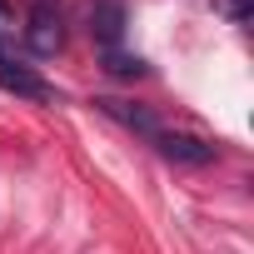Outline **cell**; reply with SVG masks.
Wrapping results in <instances>:
<instances>
[{
    "label": "cell",
    "mask_w": 254,
    "mask_h": 254,
    "mask_svg": "<svg viewBox=\"0 0 254 254\" xmlns=\"http://www.w3.org/2000/svg\"><path fill=\"white\" fill-rule=\"evenodd\" d=\"M25 50H30V55H40V60H50V55H60V50H65V20H60V10H55V5L30 10V20H25Z\"/></svg>",
    "instance_id": "1"
},
{
    "label": "cell",
    "mask_w": 254,
    "mask_h": 254,
    "mask_svg": "<svg viewBox=\"0 0 254 254\" xmlns=\"http://www.w3.org/2000/svg\"><path fill=\"white\" fill-rule=\"evenodd\" d=\"M95 105H100V110H105V115H110L115 125H125V130H135L140 140H155V135L165 130V125H160V115H155L150 105H135V100H115V95H100Z\"/></svg>",
    "instance_id": "2"
},
{
    "label": "cell",
    "mask_w": 254,
    "mask_h": 254,
    "mask_svg": "<svg viewBox=\"0 0 254 254\" xmlns=\"http://www.w3.org/2000/svg\"><path fill=\"white\" fill-rule=\"evenodd\" d=\"M150 145H155L165 160H175V165H209V160L219 155L209 140H199V135H185V130H160Z\"/></svg>",
    "instance_id": "3"
},
{
    "label": "cell",
    "mask_w": 254,
    "mask_h": 254,
    "mask_svg": "<svg viewBox=\"0 0 254 254\" xmlns=\"http://www.w3.org/2000/svg\"><path fill=\"white\" fill-rule=\"evenodd\" d=\"M0 85H5L10 95H20V100H55V85H45L30 65H20L5 45H0Z\"/></svg>",
    "instance_id": "4"
},
{
    "label": "cell",
    "mask_w": 254,
    "mask_h": 254,
    "mask_svg": "<svg viewBox=\"0 0 254 254\" xmlns=\"http://www.w3.org/2000/svg\"><path fill=\"white\" fill-rule=\"evenodd\" d=\"M125 25H130V10H125V0H95V10H90V35L100 50H115Z\"/></svg>",
    "instance_id": "5"
},
{
    "label": "cell",
    "mask_w": 254,
    "mask_h": 254,
    "mask_svg": "<svg viewBox=\"0 0 254 254\" xmlns=\"http://www.w3.org/2000/svg\"><path fill=\"white\" fill-rule=\"evenodd\" d=\"M105 70H110L115 80H140L150 65H145L140 55H130V50H120V45H115V50H105Z\"/></svg>",
    "instance_id": "6"
},
{
    "label": "cell",
    "mask_w": 254,
    "mask_h": 254,
    "mask_svg": "<svg viewBox=\"0 0 254 254\" xmlns=\"http://www.w3.org/2000/svg\"><path fill=\"white\" fill-rule=\"evenodd\" d=\"M214 10H219L224 20L244 25V20H249V10H254V0H214Z\"/></svg>",
    "instance_id": "7"
},
{
    "label": "cell",
    "mask_w": 254,
    "mask_h": 254,
    "mask_svg": "<svg viewBox=\"0 0 254 254\" xmlns=\"http://www.w3.org/2000/svg\"><path fill=\"white\" fill-rule=\"evenodd\" d=\"M10 20V0H0V25H5Z\"/></svg>",
    "instance_id": "8"
},
{
    "label": "cell",
    "mask_w": 254,
    "mask_h": 254,
    "mask_svg": "<svg viewBox=\"0 0 254 254\" xmlns=\"http://www.w3.org/2000/svg\"><path fill=\"white\" fill-rule=\"evenodd\" d=\"M40 5H55V0H30V10H40Z\"/></svg>",
    "instance_id": "9"
}]
</instances>
